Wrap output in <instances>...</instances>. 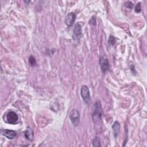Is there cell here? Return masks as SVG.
<instances>
[{"instance_id": "cell-14", "label": "cell", "mask_w": 147, "mask_h": 147, "mask_svg": "<svg viewBox=\"0 0 147 147\" xmlns=\"http://www.w3.org/2000/svg\"><path fill=\"white\" fill-rule=\"evenodd\" d=\"M135 12L136 13H140L141 11V3H138L136 5V7H135V9H134Z\"/></svg>"}, {"instance_id": "cell-3", "label": "cell", "mask_w": 147, "mask_h": 147, "mask_svg": "<svg viewBox=\"0 0 147 147\" xmlns=\"http://www.w3.org/2000/svg\"><path fill=\"white\" fill-rule=\"evenodd\" d=\"M80 95L82 98L85 104H88L91 101V96L90 91L87 86L83 85L80 89Z\"/></svg>"}, {"instance_id": "cell-11", "label": "cell", "mask_w": 147, "mask_h": 147, "mask_svg": "<svg viewBox=\"0 0 147 147\" xmlns=\"http://www.w3.org/2000/svg\"><path fill=\"white\" fill-rule=\"evenodd\" d=\"M92 146L95 147V146H101V143H100V138L96 137L94 138V139L92 141Z\"/></svg>"}, {"instance_id": "cell-4", "label": "cell", "mask_w": 147, "mask_h": 147, "mask_svg": "<svg viewBox=\"0 0 147 147\" xmlns=\"http://www.w3.org/2000/svg\"><path fill=\"white\" fill-rule=\"evenodd\" d=\"M82 36V27L79 23H76L75 25L74 29V33L73 35V39L74 40L79 41L80 39Z\"/></svg>"}, {"instance_id": "cell-8", "label": "cell", "mask_w": 147, "mask_h": 147, "mask_svg": "<svg viewBox=\"0 0 147 147\" xmlns=\"http://www.w3.org/2000/svg\"><path fill=\"white\" fill-rule=\"evenodd\" d=\"M2 134L4 136H5L8 139L12 140L16 137L17 135L16 132L12 130H9V129H4L2 130Z\"/></svg>"}, {"instance_id": "cell-7", "label": "cell", "mask_w": 147, "mask_h": 147, "mask_svg": "<svg viewBox=\"0 0 147 147\" xmlns=\"http://www.w3.org/2000/svg\"><path fill=\"white\" fill-rule=\"evenodd\" d=\"M76 19V15L74 13H69L66 19V24L68 27H71Z\"/></svg>"}, {"instance_id": "cell-1", "label": "cell", "mask_w": 147, "mask_h": 147, "mask_svg": "<svg viewBox=\"0 0 147 147\" xmlns=\"http://www.w3.org/2000/svg\"><path fill=\"white\" fill-rule=\"evenodd\" d=\"M102 114V105L100 101H96L94 105V110L92 114V121L94 124H97L101 121Z\"/></svg>"}, {"instance_id": "cell-12", "label": "cell", "mask_w": 147, "mask_h": 147, "mask_svg": "<svg viewBox=\"0 0 147 147\" xmlns=\"http://www.w3.org/2000/svg\"><path fill=\"white\" fill-rule=\"evenodd\" d=\"M29 65H31V66H32V67H34V66H36V59L34 57L31 56L29 57Z\"/></svg>"}, {"instance_id": "cell-6", "label": "cell", "mask_w": 147, "mask_h": 147, "mask_svg": "<svg viewBox=\"0 0 147 147\" xmlns=\"http://www.w3.org/2000/svg\"><path fill=\"white\" fill-rule=\"evenodd\" d=\"M17 114L14 112H9L7 115V121L10 124H15L18 121Z\"/></svg>"}, {"instance_id": "cell-9", "label": "cell", "mask_w": 147, "mask_h": 147, "mask_svg": "<svg viewBox=\"0 0 147 147\" xmlns=\"http://www.w3.org/2000/svg\"><path fill=\"white\" fill-rule=\"evenodd\" d=\"M112 129L114 133V136L116 138H117L119 135L120 130V124L117 121H115L112 125Z\"/></svg>"}, {"instance_id": "cell-17", "label": "cell", "mask_w": 147, "mask_h": 147, "mask_svg": "<svg viewBox=\"0 0 147 147\" xmlns=\"http://www.w3.org/2000/svg\"><path fill=\"white\" fill-rule=\"evenodd\" d=\"M130 70L132 71V72L133 74H136V70H135V68H134V65H132L130 66Z\"/></svg>"}, {"instance_id": "cell-16", "label": "cell", "mask_w": 147, "mask_h": 147, "mask_svg": "<svg viewBox=\"0 0 147 147\" xmlns=\"http://www.w3.org/2000/svg\"><path fill=\"white\" fill-rule=\"evenodd\" d=\"M89 24L90 25H95V24H96V19H95V17H92L91 20H90L89 21Z\"/></svg>"}, {"instance_id": "cell-2", "label": "cell", "mask_w": 147, "mask_h": 147, "mask_svg": "<svg viewBox=\"0 0 147 147\" xmlns=\"http://www.w3.org/2000/svg\"><path fill=\"white\" fill-rule=\"evenodd\" d=\"M70 119L71 123L75 126H78L80 123V113L78 110L74 109L70 114Z\"/></svg>"}, {"instance_id": "cell-15", "label": "cell", "mask_w": 147, "mask_h": 147, "mask_svg": "<svg viewBox=\"0 0 147 147\" xmlns=\"http://www.w3.org/2000/svg\"><path fill=\"white\" fill-rule=\"evenodd\" d=\"M125 7L127 8H129V9H132L133 7V4L132 2L130 1H128L127 2L126 4H125Z\"/></svg>"}, {"instance_id": "cell-10", "label": "cell", "mask_w": 147, "mask_h": 147, "mask_svg": "<svg viewBox=\"0 0 147 147\" xmlns=\"http://www.w3.org/2000/svg\"><path fill=\"white\" fill-rule=\"evenodd\" d=\"M25 136L26 137L27 139L29 140V141H32L33 138H34V133H33V130L28 127L27 128V129H26L25 132Z\"/></svg>"}, {"instance_id": "cell-5", "label": "cell", "mask_w": 147, "mask_h": 147, "mask_svg": "<svg viewBox=\"0 0 147 147\" xmlns=\"http://www.w3.org/2000/svg\"><path fill=\"white\" fill-rule=\"evenodd\" d=\"M100 66H101V70L104 73H105L108 71L109 70L110 65H109L108 59L107 58H106L104 56L101 57V59H100Z\"/></svg>"}, {"instance_id": "cell-13", "label": "cell", "mask_w": 147, "mask_h": 147, "mask_svg": "<svg viewBox=\"0 0 147 147\" xmlns=\"http://www.w3.org/2000/svg\"><path fill=\"white\" fill-rule=\"evenodd\" d=\"M116 43V39L115 37L112 36V35H110L109 38V40H108V44L109 45H111V46H113Z\"/></svg>"}]
</instances>
